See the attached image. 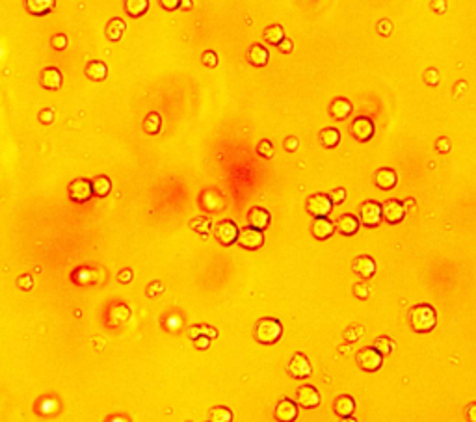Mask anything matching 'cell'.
<instances>
[{
	"mask_svg": "<svg viewBox=\"0 0 476 422\" xmlns=\"http://www.w3.org/2000/svg\"><path fill=\"white\" fill-rule=\"evenodd\" d=\"M410 324L417 333H430L437 324L435 309L428 303H419L410 309Z\"/></svg>",
	"mask_w": 476,
	"mask_h": 422,
	"instance_id": "6da1fadb",
	"label": "cell"
},
{
	"mask_svg": "<svg viewBox=\"0 0 476 422\" xmlns=\"http://www.w3.org/2000/svg\"><path fill=\"white\" fill-rule=\"evenodd\" d=\"M283 325L277 318H262L255 325V339L261 344H276L281 339Z\"/></svg>",
	"mask_w": 476,
	"mask_h": 422,
	"instance_id": "7a4b0ae2",
	"label": "cell"
},
{
	"mask_svg": "<svg viewBox=\"0 0 476 422\" xmlns=\"http://www.w3.org/2000/svg\"><path fill=\"white\" fill-rule=\"evenodd\" d=\"M305 208H307V212L311 216L326 218L331 212L333 203L329 199V196H326V194H314V196H311L305 201Z\"/></svg>",
	"mask_w": 476,
	"mask_h": 422,
	"instance_id": "3957f363",
	"label": "cell"
},
{
	"mask_svg": "<svg viewBox=\"0 0 476 422\" xmlns=\"http://www.w3.org/2000/svg\"><path fill=\"white\" fill-rule=\"evenodd\" d=\"M357 365L365 372H376L383 365V356L376 348H365L357 354Z\"/></svg>",
	"mask_w": 476,
	"mask_h": 422,
	"instance_id": "277c9868",
	"label": "cell"
},
{
	"mask_svg": "<svg viewBox=\"0 0 476 422\" xmlns=\"http://www.w3.org/2000/svg\"><path fill=\"white\" fill-rule=\"evenodd\" d=\"M238 246L244 247V249H250V251H255L259 247H262L264 244V237H262V231L259 229H253V227H246L238 231V238H236Z\"/></svg>",
	"mask_w": 476,
	"mask_h": 422,
	"instance_id": "5b68a950",
	"label": "cell"
},
{
	"mask_svg": "<svg viewBox=\"0 0 476 422\" xmlns=\"http://www.w3.org/2000/svg\"><path fill=\"white\" fill-rule=\"evenodd\" d=\"M361 216V223L365 227H378L381 222V205L376 201H365L359 210Z\"/></svg>",
	"mask_w": 476,
	"mask_h": 422,
	"instance_id": "8992f818",
	"label": "cell"
},
{
	"mask_svg": "<svg viewBox=\"0 0 476 422\" xmlns=\"http://www.w3.org/2000/svg\"><path fill=\"white\" fill-rule=\"evenodd\" d=\"M288 374H290L292 378H296V380H305V378L311 376V361H309V357L305 356V354H296V356L292 357L290 363H288Z\"/></svg>",
	"mask_w": 476,
	"mask_h": 422,
	"instance_id": "52a82bcc",
	"label": "cell"
},
{
	"mask_svg": "<svg viewBox=\"0 0 476 422\" xmlns=\"http://www.w3.org/2000/svg\"><path fill=\"white\" fill-rule=\"evenodd\" d=\"M216 240L221 244V246H231V244L236 242V238H238V227H236L235 222H231V220H223V222H220L218 225H216Z\"/></svg>",
	"mask_w": 476,
	"mask_h": 422,
	"instance_id": "ba28073f",
	"label": "cell"
},
{
	"mask_svg": "<svg viewBox=\"0 0 476 422\" xmlns=\"http://www.w3.org/2000/svg\"><path fill=\"white\" fill-rule=\"evenodd\" d=\"M404 216H405V208L400 201L389 199L381 205V220H385L387 223H393V225L394 223H400L404 220Z\"/></svg>",
	"mask_w": 476,
	"mask_h": 422,
	"instance_id": "9c48e42d",
	"label": "cell"
},
{
	"mask_svg": "<svg viewBox=\"0 0 476 422\" xmlns=\"http://www.w3.org/2000/svg\"><path fill=\"white\" fill-rule=\"evenodd\" d=\"M274 417L277 422H294L298 418V404L290 398H283L276 406Z\"/></svg>",
	"mask_w": 476,
	"mask_h": 422,
	"instance_id": "30bf717a",
	"label": "cell"
},
{
	"mask_svg": "<svg viewBox=\"0 0 476 422\" xmlns=\"http://www.w3.org/2000/svg\"><path fill=\"white\" fill-rule=\"evenodd\" d=\"M296 404L298 406L305 407V409H312L320 404V392L316 391V387L312 385H303L296 391Z\"/></svg>",
	"mask_w": 476,
	"mask_h": 422,
	"instance_id": "8fae6325",
	"label": "cell"
},
{
	"mask_svg": "<svg viewBox=\"0 0 476 422\" xmlns=\"http://www.w3.org/2000/svg\"><path fill=\"white\" fill-rule=\"evenodd\" d=\"M352 136L357 142H369L370 138L374 136V123L370 118H365V115H361V118L353 119L352 123Z\"/></svg>",
	"mask_w": 476,
	"mask_h": 422,
	"instance_id": "7c38bea8",
	"label": "cell"
},
{
	"mask_svg": "<svg viewBox=\"0 0 476 422\" xmlns=\"http://www.w3.org/2000/svg\"><path fill=\"white\" fill-rule=\"evenodd\" d=\"M93 196L92 190V182L86 179H75L69 184V197L77 203H86L89 197Z\"/></svg>",
	"mask_w": 476,
	"mask_h": 422,
	"instance_id": "4fadbf2b",
	"label": "cell"
},
{
	"mask_svg": "<svg viewBox=\"0 0 476 422\" xmlns=\"http://www.w3.org/2000/svg\"><path fill=\"white\" fill-rule=\"evenodd\" d=\"M39 82H41V86L45 89H60L62 88V82H63V77L62 73H60V69H56V67H47V69H43L41 75H39Z\"/></svg>",
	"mask_w": 476,
	"mask_h": 422,
	"instance_id": "5bb4252c",
	"label": "cell"
},
{
	"mask_svg": "<svg viewBox=\"0 0 476 422\" xmlns=\"http://www.w3.org/2000/svg\"><path fill=\"white\" fill-rule=\"evenodd\" d=\"M352 268H353V272L363 279H370L374 273H376V263H374V259L369 257V255H359V257L353 261Z\"/></svg>",
	"mask_w": 476,
	"mask_h": 422,
	"instance_id": "9a60e30c",
	"label": "cell"
},
{
	"mask_svg": "<svg viewBox=\"0 0 476 422\" xmlns=\"http://www.w3.org/2000/svg\"><path fill=\"white\" fill-rule=\"evenodd\" d=\"M247 222H250V227L253 229H259V231H264L268 225H270V212L262 206H253L247 214Z\"/></svg>",
	"mask_w": 476,
	"mask_h": 422,
	"instance_id": "2e32d148",
	"label": "cell"
},
{
	"mask_svg": "<svg viewBox=\"0 0 476 422\" xmlns=\"http://www.w3.org/2000/svg\"><path fill=\"white\" fill-rule=\"evenodd\" d=\"M333 231H335V227H333V223L329 222L328 218H314L312 220L311 232L316 240H328L333 235Z\"/></svg>",
	"mask_w": 476,
	"mask_h": 422,
	"instance_id": "e0dca14e",
	"label": "cell"
},
{
	"mask_svg": "<svg viewBox=\"0 0 476 422\" xmlns=\"http://www.w3.org/2000/svg\"><path fill=\"white\" fill-rule=\"evenodd\" d=\"M396 180H398V177H396L394 170H389V168H381V170H378L374 173V182H376V186L381 188V190H391V188H394V186H396Z\"/></svg>",
	"mask_w": 476,
	"mask_h": 422,
	"instance_id": "ac0fdd59",
	"label": "cell"
},
{
	"mask_svg": "<svg viewBox=\"0 0 476 422\" xmlns=\"http://www.w3.org/2000/svg\"><path fill=\"white\" fill-rule=\"evenodd\" d=\"M333 409L337 413L338 417H352L353 409H355V400L348 394H341V396L335 398L333 402Z\"/></svg>",
	"mask_w": 476,
	"mask_h": 422,
	"instance_id": "d6986e66",
	"label": "cell"
},
{
	"mask_svg": "<svg viewBox=\"0 0 476 422\" xmlns=\"http://www.w3.org/2000/svg\"><path fill=\"white\" fill-rule=\"evenodd\" d=\"M268 58H270L268 51L262 45H259V43H255V45H251L250 49H247V62H250L251 65L264 67L268 63Z\"/></svg>",
	"mask_w": 476,
	"mask_h": 422,
	"instance_id": "ffe728a7",
	"label": "cell"
},
{
	"mask_svg": "<svg viewBox=\"0 0 476 422\" xmlns=\"http://www.w3.org/2000/svg\"><path fill=\"white\" fill-rule=\"evenodd\" d=\"M359 229V220L352 214H343V216L337 220V231L344 237H352L355 235Z\"/></svg>",
	"mask_w": 476,
	"mask_h": 422,
	"instance_id": "44dd1931",
	"label": "cell"
},
{
	"mask_svg": "<svg viewBox=\"0 0 476 422\" xmlns=\"http://www.w3.org/2000/svg\"><path fill=\"white\" fill-rule=\"evenodd\" d=\"M54 4H56V0H25V6H26V10H28V13L37 15V17L47 15L49 11H52Z\"/></svg>",
	"mask_w": 476,
	"mask_h": 422,
	"instance_id": "7402d4cb",
	"label": "cell"
},
{
	"mask_svg": "<svg viewBox=\"0 0 476 422\" xmlns=\"http://www.w3.org/2000/svg\"><path fill=\"white\" fill-rule=\"evenodd\" d=\"M125 28H127V25H125L123 19L116 17V19H110V21H108L106 30L104 32H106V37L110 41H119L125 34Z\"/></svg>",
	"mask_w": 476,
	"mask_h": 422,
	"instance_id": "603a6c76",
	"label": "cell"
},
{
	"mask_svg": "<svg viewBox=\"0 0 476 422\" xmlns=\"http://www.w3.org/2000/svg\"><path fill=\"white\" fill-rule=\"evenodd\" d=\"M329 112H331V115L335 119L343 121V119L348 118L350 112H352V103L346 101V99H335L331 103V106H329Z\"/></svg>",
	"mask_w": 476,
	"mask_h": 422,
	"instance_id": "cb8c5ba5",
	"label": "cell"
},
{
	"mask_svg": "<svg viewBox=\"0 0 476 422\" xmlns=\"http://www.w3.org/2000/svg\"><path fill=\"white\" fill-rule=\"evenodd\" d=\"M86 77L95 80V82H101L108 77V67L103 62H89L86 67Z\"/></svg>",
	"mask_w": 476,
	"mask_h": 422,
	"instance_id": "d4e9b609",
	"label": "cell"
},
{
	"mask_svg": "<svg viewBox=\"0 0 476 422\" xmlns=\"http://www.w3.org/2000/svg\"><path fill=\"white\" fill-rule=\"evenodd\" d=\"M149 10V0H125V11L130 17H142Z\"/></svg>",
	"mask_w": 476,
	"mask_h": 422,
	"instance_id": "484cf974",
	"label": "cell"
},
{
	"mask_svg": "<svg viewBox=\"0 0 476 422\" xmlns=\"http://www.w3.org/2000/svg\"><path fill=\"white\" fill-rule=\"evenodd\" d=\"M92 190L95 196L99 197H104L110 194V190H112V182H110V179L104 175H99L95 177V179L92 180Z\"/></svg>",
	"mask_w": 476,
	"mask_h": 422,
	"instance_id": "4316f807",
	"label": "cell"
},
{
	"mask_svg": "<svg viewBox=\"0 0 476 422\" xmlns=\"http://www.w3.org/2000/svg\"><path fill=\"white\" fill-rule=\"evenodd\" d=\"M338 142H341V132L337 129H324L320 132V144L326 147V149H333L337 147Z\"/></svg>",
	"mask_w": 476,
	"mask_h": 422,
	"instance_id": "83f0119b",
	"label": "cell"
},
{
	"mask_svg": "<svg viewBox=\"0 0 476 422\" xmlns=\"http://www.w3.org/2000/svg\"><path fill=\"white\" fill-rule=\"evenodd\" d=\"M283 39H285V34H283V28L279 25H271L264 30V41L270 45H279Z\"/></svg>",
	"mask_w": 476,
	"mask_h": 422,
	"instance_id": "f1b7e54d",
	"label": "cell"
},
{
	"mask_svg": "<svg viewBox=\"0 0 476 422\" xmlns=\"http://www.w3.org/2000/svg\"><path fill=\"white\" fill-rule=\"evenodd\" d=\"M160 125H162V118H160L156 112H151L145 115L144 119V130L147 134H156L160 130Z\"/></svg>",
	"mask_w": 476,
	"mask_h": 422,
	"instance_id": "f546056e",
	"label": "cell"
},
{
	"mask_svg": "<svg viewBox=\"0 0 476 422\" xmlns=\"http://www.w3.org/2000/svg\"><path fill=\"white\" fill-rule=\"evenodd\" d=\"M209 420L210 422H231L233 420V413H231V409H227V407H223V406H216L214 409L210 411Z\"/></svg>",
	"mask_w": 476,
	"mask_h": 422,
	"instance_id": "4dcf8cb0",
	"label": "cell"
},
{
	"mask_svg": "<svg viewBox=\"0 0 476 422\" xmlns=\"http://www.w3.org/2000/svg\"><path fill=\"white\" fill-rule=\"evenodd\" d=\"M394 340L389 339V337H378V339L374 340V348L381 354V356H389L391 351L394 350Z\"/></svg>",
	"mask_w": 476,
	"mask_h": 422,
	"instance_id": "1f68e13d",
	"label": "cell"
},
{
	"mask_svg": "<svg viewBox=\"0 0 476 422\" xmlns=\"http://www.w3.org/2000/svg\"><path fill=\"white\" fill-rule=\"evenodd\" d=\"M192 229L199 235H207L210 231V222L207 218H195V220H192Z\"/></svg>",
	"mask_w": 476,
	"mask_h": 422,
	"instance_id": "d6a6232c",
	"label": "cell"
},
{
	"mask_svg": "<svg viewBox=\"0 0 476 422\" xmlns=\"http://www.w3.org/2000/svg\"><path fill=\"white\" fill-rule=\"evenodd\" d=\"M257 153L264 158H271L274 156V145H271L270 139H261V144L257 145Z\"/></svg>",
	"mask_w": 476,
	"mask_h": 422,
	"instance_id": "836d02e7",
	"label": "cell"
},
{
	"mask_svg": "<svg viewBox=\"0 0 476 422\" xmlns=\"http://www.w3.org/2000/svg\"><path fill=\"white\" fill-rule=\"evenodd\" d=\"M67 43H69V41H67L65 34H56V36L51 39V45H52V49H54V51H63V49L67 46Z\"/></svg>",
	"mask_w": 476,
	"mask_h": 422,
	"instance_id": "e575fe53",
	"label": "cell"
},
{
	"mask_svg": "<svg viewBox=\"0 0 476 422\" xmlns=\"http://www.w3.org/2000/svg\"><path fill=\"white\" fill-rule=\"evenodd\" d=\"M424 82L428 86H437L439 84V71L437 69H428L424 73Z\"/></svg>",
	"mask_w": 476,
	"mask_h": 422,
	"instance_id": "d590c367",
	"label": "cell"
},
{
	"mask_svg": "<svg viewBox=\"0 0 476 422\" xmlns=\"http://www.w3.org/2000/svg\"><path fill=\"white\" fill-rule=\"evenodd\" d=\"M201 60H203V63H205L207 67L218 65V56H216L214 51H205L203 52V56H201Z\"/></svg>",
	"mask_w": 476,
	"mask_h": 422,
	"instance_id": "8d00e7d4",
	"label": "cell"
},
{
	"mask_svg": "<svg viewBox=\"0 0 476 422\" xmlns=\"http://www.w3.org/2000/svg\"><path fill=\"white\" fill-rule=\"evenodd\" d=\"M329 199H331L333 205H341V203H344V199H346V192H344V188H337V190H333L331 194H329Z\"/></svg>",
	"mask_w": 476,
	"mask_h": 422,
	"instance_id": "74e56055",
	"label": "cell"
},
{
	"mask_svg": "<svg viewBox=\"0 0 476 422\" xmlns=\"http://www.w3.org/2000/svg\"><path fill=\"white\" fill-rule=\"evenodd\" d=\"M353 294H355L359 299H367L370 294V289L365 283H357V285H353Z\"/></svg>",
	"mask_w": 476,
	"mask_h": 422,
	"instance_id": "f35d334b",
	"label": "cell"
},
{
	"mask_svg": "<svg viewBox=\"0 0 476 422\" xmlns=\"http://www.w3.org/2000/svg\"><path fill=\"white\" fill-rule=\"evenodd\" d=\"M164 290V285L160 283V281H154V283H151L147 287V296H151V298H154V296H158L160 292Z\"/></svg>",
	"mask_w": 476,
	"mask_h": 422,
	"instance_id": "ab89813d",
	"label": "cell"
},
{
	"mask_svg": "<svg viewBox=\"0 0 476 422\" xmlns=\"http://www.w3.org/2000/svg\"><path fill=\"white\" fill-rule=\"evenodd\" d=\"M39 121L45 125L52 123V121H54V110H51V108L41 110V112H39Z\"/></svg>",
	"mask_w": 476,
	"mask_h": 422,
	"instance_id": "60d3db41",
	"label": "cell"
},
{
	"mask_svg": "<svg viewBox=\"0 0 476 422\" xmlns=\"http://www.w3.org/2000/svg\"><path fill=\"white\" fill-rule=\"evenodd\" d=\"M160 6L166 11H175L177 8H180V0H160Z\"/></svg>",
	"mask_w": 476,
	"mask_h": 422,
	"instance_id": "b9f144b4",
	"label": "cell"
},
{
	"mask_svg": "<svg viewBox=\"0 0 476 422\" xmlns=\"http://www.w3.org/2000/svg\"><path fill=\"white\" fill-rule=\"evenodd\" d=\"M17 287L21 290H30L32 289V277L30 275H21L17 279Z\"/></svg>",
	"mask_w": 476,
	"mask_h": 422,
	"instance_id": "7bdbcfd3",
	"label": "cell"
},
{
	"mask_svg": "<svg viewBox=\"0 0 476 422\" xmlns=\"http://www.w3.org/2000/svg\"><path fill=\"white\" fill-rule=\"evenodd\" d=\"M435 147H437V151H439V153H448V151H450V139H448V138H439V139H437V144H435Z\"/></svg>",
	"mask_w": 476,
	"mask_h": 422,
	"instance_id": "ee69618b",
	"label": "cell"
},
{
	"mask_svg": "<svg viewBox=\"0 0 476 422\" xmlns=\"http://www.w3.org/2000/svg\"><path fill=\"white\" fill-rule=\"evenodd\" d=\"M194 344H195V348H197V350H207V348H209V337L201 335V337L194 339Z\"/></svg>",
	"mask_w": 476,
	"mask_h": 422,
	"instance_id": "f6af8a7d",
	"label": "cell"
},
{
	"mask_svg": "<svg viewBox=\"0 0 476 422\" xmlns=\"http://www.w3.org/2000/svg\"><path fill=\"white\" fill-rule=\"evenodd\" d=\"M391 22L389 21H379L378 22V32L381 34V36H391Z\"/></svg>",
	"mask_w": 476,
	"mask_h": 422,
	"instance_id": "bcb514c9",
	"label": "cell"
},
{
	"mask_svg": "<svg viewBox=\"0 0 476 422\" xmlns=\"http://www.w3.org/2000/svg\"><path fill=\"white\" fill-rule=\"evenodd\" d=\"M465 415H467V420L469 422H476V402H472V404L467 406Z\"/></svg>",
	"mask_w": 476,
	"mask_h": 422,
	"instance_id": "7dc6e473",
	"label": "cell"
},
{
	"mask_svg": "<svg viewBox=\"0 0 476 422\" xmlns=\"http://www.w3.org/2000/svg\"><path fill=\"white\" fill-rule=\"evenodd\" d=\"M201 335H205L209 339H216L218 337V330L210 327V325H201Z\"/></svg>",
	"mask_w": 476,
	"mask_h": 422,
	"instance_id": "c3c4849f",
	"label": "cell"
},
{
	"mask_svg": "<svg viewBox=\"0 0 476 422\" xmlns=\"http://www.w3.org/2000/svg\"><path fill=\"white\" fill-rule=\"evenodd\" d=\"M285 149L290 151V153L298 149V138H296V136H290V138L285 139Z\"/></svg>",
	"mask_w": 476,
	"mask_h": 422,
	"instance_id": "681fc988",
	"label": "cell"
},
{
	"mask_svg": "<svg viewBox=\"0 0 476 422\" xmlns=\"http://www.w3.org/2000/svg\"><path fill=\"white\" fill-rule=\"evenodd\" d=\"M277 46H279V51H281L283 54H288V52H292V49H294V45H292L290 39H283Z\"/></svg>",
	"mask_w": 476,
	"mask_h": 422,
	"instance_id": "f907efd6",
	"label": "cell"
},
{
	"mask_svg": "<svg viewBox=\"0 0 476 422\" xmlns=\"http://www.w3.org/2000/svg\"><path fill=\"white\" fill-rule=\"evenodd\" d=\"M432 8H434L437 13H443V11L446 10V2L445 0H434V2H432Z\"/></svg>",
	"mask_w": 476,
	"mask_h": 422,
	"instance_id": "816d5d0a",
	"label": "cell"
},
{
	"mask_svg": "<svg viewBox=\"0 0 476 422\" xmlns=\"http://www.w3.org/2000/svg\"><path fill=\"white\" fill-rule=\"evenodd\" d=\"M130 279H132V272H130V270H123V272L119 273V281H121V283H128Z\"/></svg>",
	"mask_w": 476,
	"mask_h": 422,
	"instance_id": "f5cc1de1",
	"label": "cell"
},
{
	"mask_svg": "<svg viewBox=\"0 0 476 422\" xmlns=\"http://www.w3.org/2000/svg\"><path fill=\"white\" fill-rule=\"evenodd\" d=\"M188 335L192 337V340L197 339V337H201V325H194V327H190Z\"/></svg>",
	"mask_w": 476,
	"mask_h": 422,
	"instance_id": "db71d44e",
	"label": "cell"
},
{
	"mask_svg": "<svg viewBox=\"0 0 476 422\" xmlns=\"http://www.w3.org/2000/svg\"><path fill=\"white\" fill-rule=\"evenodd\" d=\"M357 337H359V335H355V331H353V330L346 331V339H348V340H357Z\"/></svg>",
	"mask_w": 476,
	"mask_h": 422,
	"instance_id": "11a10c76",
	"label": "cell"
},
{
	"mask_svg": "<svg viewBox=\"0 0 476 422\" xmlns=\"http://www.w3.org/2000/svg\"><path fill=\"white\" fill-rule=\"evenodd\" d=\"M413 205H415V201L413 199H407L404 203V208H410V206H413Z\"/></svg>",
	"mask_w": 476,
	"mask_h": 422,
	"instance_id": "9f6ffc18",
	"label": "cell"
},
{
	"mask_svg": "<svg viewBox=\"0 0 476 422\" xmlns=\"http://www.w3.org/2000/svg\"><path fill=\"white\" fill-rule=\"evenodd\" d=\"M180 6H183V8H190L192 2H190V0H180Z\"/></svg>",
	"mask_w": 476,
	"mask_h": 422,
	"instance_id": "6f0895ef",
	"label": "cell"
},
{
	"mask_svg": "<svg viewBox=\"0 0 476 422\" xmlns=\"http://www.w3.org/2000/svg\"><path fill=\"white\" fill-rule=\"evenodd\" d=\"M341 422H357L353 417H343L341 418Z\"/></svg>",
	"mask_w": 476,
	"mask_h": 422,
	"instance_id": "680465c9",
	"label": "cell"
}]
</instances>
